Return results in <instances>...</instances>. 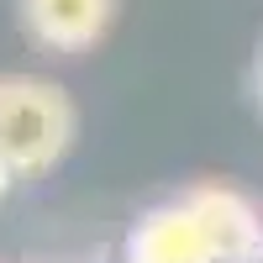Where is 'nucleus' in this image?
Segmentation results:
<instances>
[{
	"mask_svg": "<svg viewBox=\"0 0 263 263\" xmlns=\"http://www.w3.org/2000/svg\"><path fill=\"white\" fill-rule=\"evenodd\" d=\"M263 253V216L232 184H190L126 232V263H248Z\"/></svg>",
	"mask_w": 263,
	"mask_h": 263,
	"instance_id": "f257e3e1",
	"label": "nucleus"
},
{
	"mask_svg": "<svg viewBox=\"0 0 263 263\" xmlns=\"http://www.w3.org/2000/svg\"><path fill=\"white\" fill-rule=\"evenodd\" d=\"M79 137V111L63 84L42 74H0V195L42 179Z\"/></svg>",
	"mask_w": 263,
	"mask_h": 263,
	"instance_id": "f03ea898",
	"label": "nucleus"
},
{
	"mask_svg": "<svg viewBox=\"0 0 263 263\" xmlns=\"http://www.w3.org/2000/svg\"><path fill=\"white\" fill-rule=\"evenodd\" d=\"M16 21L42 53H84L111 32L116 0H16Z\"/></svg>",
	"mask_w": 263,
	"mask_h": 263,
	"instance_id": "7ed1b4c3",
	"label": "nucleus"
},
{
	"mask_svg": "<svg viewBox=\"0 0 263 263\" xmlns=\"http://www.w3.org/2000/svg\"><path fill=\"white\" fill-rule=\"evenodd\" d=\"M253 100L263 111V42H258V58H253Z\"/></svg>",
	"mask_w": 263,
	"mask_h": 263,
	"instance_id": "20e7f679",
	"label": "nucleus"
},
{
	"mask_svg": "<svg viewBox=\"0 0 263 263\" xmlns=\"http://www.w3.org/2000/svg\"><path fill=\"white\" fill-rule=\"evenodd\" d=\"M248 263H263V253H253V258H248Z\"/></svg>",
	"mask_w": 263,
	"mask_h": 263,
	"instance_id": "39448f33",
	"label": "nucleus"
}]
</instances>
